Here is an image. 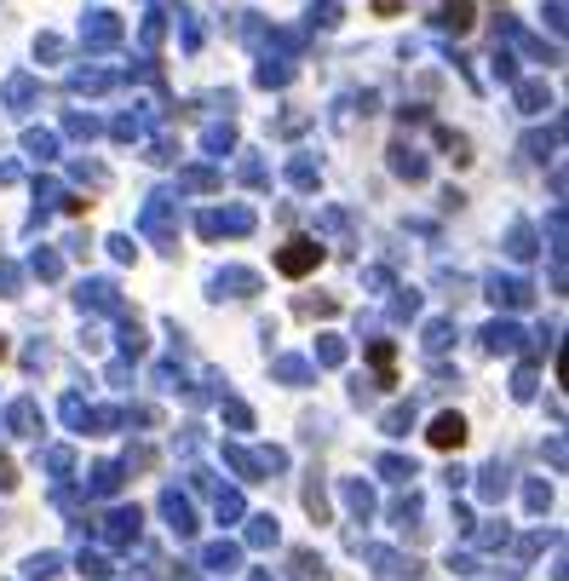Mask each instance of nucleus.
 Listing matches in <instances>:
<instances>
[{"label": "nucleus", "instance_id": "nucleus-1", "mask_svg": "<svg viewBox=\"0 0 569 581\" xmlns=\"http://www.w3.org/2000/svg\"><path fill=\"white\" fill-rule=\"evenodd\" d=\"M311 265H317V248H311V242H294V248L282 254V271H288V277H299V271H311Z\"/></svg>", "mask_w": 569, "mask_h": 581}, {"label": "nucleus", "instance_id": "nucleus-2", "mask_svg": "<svg viewBox=\"0 0 569 581\" xmlns=\"http://www.w3.org/2000/svg\"><path fill=\"white\" fill-rule=\"evenodd\" d=\"M466 432H460V420H437V432H432V443L437 449H449V443H460Z\"/></svg>", "mask_w": 569, "mask_h": 581}]
</instances>
